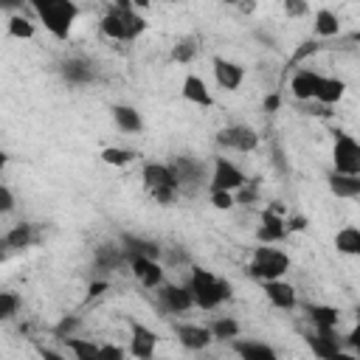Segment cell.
<instances>
[{"label": "cell", "instance_id": "6da1fadb", "mask_svg": "<svg viewBox=\"0 0 360 360\" xmlns=\"http://www.w3.org/2000/svg\"><path fill=\"white\" fill-rule=\"evenodd\" d=\"M186 287L191 292L194 307H200V309H217L222 301L231 298V281H225L217 273L202 270V267L191 270V278H188Z\"/></svg>", "mask_w": 360, "mask_h": 360}, {"label": "cell", "instance_id": "7a4b0ae2", "mask_svg": "<svg viewBox=\"0 0 360 360\" xmlns=\"http://www.w3.org/2000/svg\"><path fill=\"white\" fill-rule=\"evenodd\" d=\"M39 22L45 25L48 34H53L56 39H68L70 28L79 17V6L76 0H31Z\"/></svg>", "mask_w": 360, "mask_h": 360}, {"label": "cell", "instance_id": "3957f363", "mask_svg": "<svg viewBox=\"0 0 360 360\" xmlns=\"http://www.w3.org/2000/svg\"><path fill=\"white\" fill-rule=\"evenodd\" d=\"M101 31H104V37H110V39H124V42H129V39H135V37H141V34L146 31V20H143L135 8L110 6V8L104 11V17H101Z\"/></svg>", "mask_w": 360, "mask_h": 360}, {"label": "cell", "instance_id": "277c9868", "mask_svg": "<svg viewBox=\"0 0 360 360\" xmlns=\"http://www.w3.org/2000/svg\"><path fill=\"white\" fill-rule=\"evenodd\" d=\"M141 177H143V188L149 191V197L158 200L160 205H172L177 200L180 191H177V180H174V172L169 163L149 160V163H143Z\"/></svg>", "mask_w": 360, "mask_h": 360}, {"label": "cell", "instance_id": "5b68a950", "mask_svg": "<svg viewBox=\"0 0 360 360\" xmlns=\"http://www.w3.org/2000/svg\"><path fill=\"white\" fill-rule=\"evenodd\" d=\"M290 270V256L273 245H259L253 248V256H250V264H248V273L259 281H270V278H281L284 273Z\"/></svg>", "mask_w": 360, "mask_h": 360}, {"label": "cell", "instance_id": "8992f818", "mask_svg": "<svg viewBox=\"0 0 360 360\" xmlns=\"http://www.w3.org/2000/svg\"><path fill=\"white\" fill-rule=\"evenodd\" d=\"M169 166L174 172V180H177V191L180 194H194L205 183V163H200L194 158H174Z\"/></svg>", "mask_w": 360, "mask_h": 360}, {"label": "cell", "instance_id": "52a82bcc", "mask_svg": "<svg viewBox=\"0 0 360 360\" xmlns=\"http://www.w3.org/2000/svg\"><path fill=\"white\" fill-rule=\"evenodd\" d=\"M332 163H335V172H340V174H360V143L352 135L338 132L335 149H332Z\"/></svg>", "mask_w": 360, "mask_h": 360}, {"label": "cell", "instance_id": "ba28073f", "mask_svg": "<svg viewBox=\"0 0 360 360\" xmlns=\"http://www.w3.org/2000/svg\"><path fill=\"white\" fill-rule=\"evenodd\" d=\"M217 143L225 149H233V152H253L259 146V135L248 124H231L217 132Z\"/></svg>", "mask_w": 360, "mask_h": 360}, {"label": "cell", "instance_id": "9c48e42d", "mask_svg": "<svg viewBox=\"0 0 360 360\" xmlns=\"http://www.w3.org/2000/svg\"><path fill=\"white\" fill-rule=\"evenodd\" d=\"M245 180H248V177H245V172H242L236 163H231V160H225V158H217V160H214V172H211V177H208V188H211V191H236Z\"/></svg>", "mask_w": 360, "mask_h": 360}, {"label": "cell", "instance_id": "30bf717a", "mask_svg": "<svg viewBox=\"0 0 360 360\" xmlns=\"http://www.w3.org/2000/svg\"><path fill=\"white\" fill-rule=\"evenodd\" d=\"M127 262H129L135 278H138L143 287L152 290V287H160V284H163V267H160L158 259H149V256H129Z\"/></svg>", "mask_w": 360, "mask_h": 360}, {"label": "cell", "instance_id": "8fae6325", "mask_svg": "<svg viewBox=\"0 0 360 360\" xmlns=\"http://www.w3.org/2000/svg\"><path fill=\"white\" fill-rule=\"evenodd\" d=\"M155 346H158V335L143 326V323H129V354L141 357V360H149L155 354Z\"/></svg>", "mask_w": 360, "mask_h": 360}, {"label": "cell", "instance_id": "7c38bea8", "mask_svg": "<svg viewBox=\"0 0 360 360\" xmlns=\"http://www.w3.org/2000/svg\"><path fill=\"white\" fill-rule=\"evenodd\" d=\"M284 236H287V225H284V217L278 214V208H264L256 239L264 245H273V242H281Z\"/></svg>", "mask_w": 360, "mask_h": 360}, {"label": "cell", "instance_id": "4fadbf2b", "mask_svg": "<svg viewBox=\"0 0 360 360\" xmlns=\"http://www.w3.org/2000/svg\"><path fill=\"white\" fill-rule=\"evenodd\" d=\"M262 290L267 295V301L278 309H295L298 307V295H295V287L281 281V278H270V281H262Z\"/></svg>", "mask_w": 360, "mask_h": 360}, {"label": "cell", "instance_id": "5bb4252c", "mask_svg": "<svg viewBox=\"0 0 360 360\" xmlns=\"http://www.w3.org/2000/svg\"><path fill=\"white\" fill-rule=\"evenodd\" d=\"M214 79H217V84L222 87V90H236L239 84H242V79H245V68L239 65V62H231V59H225V56H214Z\"/></svg>", "mask_w": 360, "mask_h": 360}, {"label": "cell", "instance_id": "9a60e30c", "mask_svg": "<svg viewBox=\"0 0 360 360\" xmlns=\"http://www.w3.org/2000/svg\"><path fill=\"white\" fill-rule=\"evenodd\" d=\"M158 298H160V307L166 312H186L194 307L188 287H180V284H160Z\"/></svg>", "mask_w": 360, "mask_h": 360}, {"label": "cell", "instance_id": "2e32d148", "mask_svg": "<svg viewBox=\"0 0 360 360\" xmlns=\"http://www.w3.org/2000/svg\"><path fill=\"white\" fill-rule=\"evenodd\" d=\"M321 79H323V73H315V70H309V68H301V70H295V76H292V96L298 98V101H312L315 98V93H318V87H321Z\"/></svg>", "mask_w": 360, "mask_h": 360}, {"label": "cell", "instance_id": "e0dca14e", "mask_svg": "<svg viewBox=\"0 0 360 360\" xmlns=\"http://www.w3.org/2000/svg\"><path fill=\"white\" fill-rule=\"evenodd\" d=\"M174 335H177V340L186 346V349H191V352H200V349H208L211 346V332H208V326H197V323H180V326H174Z\"/></svg>", "mask_w": 360, "mask_h": 360}, {"label": "cell", "instance_id": "ac0fdd59", "mask_svg": "<svg viewBox=\"0 0 360 360\" xmlns=\"http://www.w3.org/2000/svg\"><path fill=\"white\" fill-rule=\"evenodd\" d=\"M180 93H183V98L191 101V104H200V107H211V104H214V96H211L208 84H205L202 76H197V73H186V79H183V84H180Z\"/></svg>", "mask_w": 360, "mask_h": 360}, {"label": "cell", "instance_id": "d6986e66", "mask_svg": "<svg viewBox=\"0 0 360 360\" xmlns=\"http://www.w3.org/2000/svg\"><path fill=\"white\" fill-rule=\"evenodd\" d=\"M304 309H307V315H309L315 332H335L338 323H340V312H338L335 307H326V304H307Z\"/></svg>", "mask_w": 360, "mask_h": 360}, {"label": "cell", "instance_id": "ffe728a7", "mask_svg": "<svg viewBox=\"0 0 360 360\" xmlns=\"http://www.w3.org/2000/svg\"><path fill=\"white\" fill-rule=\"evenodd\" d=\"M62 76H65V82H70V84H90V82L96 79V70H93V65H90L87 59L73 56V59H65V62H62Z\"/></svg>", "mask_w": 360, "mask_h": 360}, {"label": "cell", "instance_id": "44dd1931", "mask_svg": "<svg viewBox=\"0 0 360 360\" xmlns=\"http://www.w3.org/2000/svg\"><path fill=\"white\" fill-rule=\"evenodd\" d=\"M121 248H124L127 259H129V256H149V259H160V253H163L158 242L143 239V236H132V233H124V236H121Z\"/></svg>", "mask_w": 360, "mask_h": 360}, {"label": "cell", "instance_id": "7402d4cb", "mask_svg": "<svg viewBox=\"0 0 360 360\" xmlns=\"http://www.w3.org/2000/svg\"><path fill=\"white\" fill-rule=\"evenodd\" d=\"M307 343H309V349H312L318 357H323V360H335V357H340L338 332H315V335L307 338Z\"/></svg>", "mask_w": 360, "mask_h": 360}, {"label": "cell", "instance_id": "603a6c76", "mask_svg": "<svg viewBox=\"0 0 360 360\" xmlns=\"http://www.w3.org/2000/svg\"><path fill=\"white\" fill-rule=\"evenodd\" d=\"M110 112H112V121H115V127L121 132H141L143 129V118H141V112L135 107H129V104H112Z\"/></svg>", "mask_w": 360, "mask_h": 360}, {"label": "cell", "instance_id": "cb8c5ba5", "mask_svg": "<svg viewBox=\"0 0 360 360\" xmlns=\"http://www.w3.org/2000/svg\"><path fill=\"white\" fill-rule=\"evenodd\" d=\"M343 93H346V82H343V79L323 76V79H321V87H318V93H315L312 101H318V104H323V107H332V104H338V101L343 98Z\"/></svg>", "mask_w": 360, "mask_h": 360}, {"label": "cell", "instance_id": "d4e9b609", "mask_svg": "<svg viewBox=\"0 0 360 360\" xmlns=\"http://www.w3.org/2000/svg\"><path fill=\"white\" fill-rule=\"evenodd\" d=\"M329 188H332V194H338V197L354 200V197H360V174H340V172H332V174H329Z\"/></svg>", "mask_w": 360, "mask_h": 360}, {"label": "cell", "instance_id": "484cf974", "mask_svg": "<svg viewBox=\"0 0 360 360\" xmlns=\"http://www.w3.org/2000/svg\"><path fill=\"white\" fill-rule=\"evenodd\" d=\"M335 248L346 256H357L360 253V231L354 225H346L335 233Z\"/></svg>", "mask_w": 360, "mask_h": 360}, {"label": "cell", "instance_id": "4316f807", "mask_svg": "<svg viewBox=\"0 0 360 360\" xmlns=\"http://www.w3.org/2000/svg\"><path fill=\"white\" fill-rule=\"evenodd\" d=\"M124 262H127L124 248H115V245H101V248H96V264H98V267L112 270V267H118V264H124Z\"/></svg>", "mask_w": 360, "mask_h": 360}, {"label": "cell", "instance_id": "83f0119b", "mask_svg": "<svg viewBox=\"0 0 360 360\" xmlns=\"http://www.w3.org/2000/svg\"><path fill=\"white\" fill-rule=\"evenodd\" d=\"M233 349L242 354V357H248V360H273L276 357V352L267 346V343H253V340H236L233 343Z\"/></svg>", "mask_w": 360, "mask_h": 360}, {"label": "cell", "instance_id": "f1b7e54d", "mask_svg": "<svg viewBox=\"0 0 360 360\" xmlns=\"http://www.w3.org/2000/svg\"><path fill=\"white\" fill-rule=\"evenodd\" d=\"M338 31H340L338 14L329 11V8H318V11H315V34H318V37H335Z\"/></svg>", "mask_w": 360, "mask_h": 360}, {"label": "cell", "instance_id": "f546056e", "mask_svg": "<svg viewBox=\"0 0 360 360\" xmlns=\"http://www.w3.org/2000/svg\"><path fill=\"white\" fill-rule=\"evenodd\" d=\"M31 239H34V228H31V225H25V222H20V225H14V228L6 233V248H11V250L28 248V245H31Z\"/></svg>", "mask_w": 360, "mask_h": 360}, {"label": "cell", "instance_id": "4dcf8cb0", "mask_svg": "<svg viewBox=\"0 0 360 360\" xmlns=\"http://www.w3.org/2000/svg\"><path fill=\"white\" fill-rule=\"evenodd\" d=\"M208 332H211L214 340H233L239 335V321H233V318H217L208 326Z\"/></svg>", "mask_w": 360, "mask_h": 360}, {"label": "cell", "instance_id": "1f68e13d", "mask_svg": "<svg viewBox=\"0 0 360 360\" xmlns=\"http://www.w3.org/2000/svg\"><path fill=\"white\" fill-rule=\"evenodd\" d=\"M65 343H68V352L73 354V357H79V360H90V357H101L98 354V346L96 343H90V340H82V338H65Z\"/></svg>", "mask_w": 360, "mask_h": 360}, {"label": "cell", "instance_id": "d6a6232c", "mask_svg": "<svg viewBox=\"0 0 360 360\" xmlns=\"http://www.w3.org/2000/svg\"><path fill=\"white\" fill-rule=\"evenodd\" d=\"M194 53H197V45H194V39H177V42L172 45V53H169V59H172V62H180V65H188V62L194 59Z\"/></svg>", "mask_w": 360, "mask_h": 360}, {"label": "cell", "instance_id": "836d02e7", "mask_svg": "<svg viewBox=\"0 0 360 360\" xmlns=\"http://www.w3.org/2000/svg\"><path fill=\"white\" fill-rule=\"evenodd\" d=\"M132 158H135V152L121 149V146H107V149H101V160H104L107 166H127Z\"/></svg>", "mask_w": 360, "mask_h": 360}, {"label": "cell", "instance_id": "e575fe53", "mask_svg": "<svg viewBox=\"0 0 360 360\" xmlns=\"http://www.w3.org/2000/svg\"><path fill=\"white\" fill-rule=\"evenodd\" d=\"M8 34H11L14 39H31V37H34V22H28L25 17L14 14V17L8 20Z\"/></svg>", "mask_w": 360, "mask_h": 360}, {"label": "cell", "instance_id": "d590c367", "mask_svg": "<svg viewBox=\"0 0 360 360\" xmlns=\"http://www.w3.org/2000/svg\"><path fill=\"white\" fill-rule=\"evenodd\" d=\"M17 309H20V295L17 292H8V290H0V321L14 318Z\"/></svg>", "mask_w": 360, "mask_h": 360}, {"label": "cell", "instance_id": "8d00e7d4", "mask_svg": "<svg viewBox=\"0 0 360 360\" xmlns=\"http://www.w3.org/2000/svg\"><path fill=\"white\" fill-rule=\"evenodd\" d=\"M233 202H236L233 191H211V205H214V208L228 211V208H233Z\"/></svg>", "mask_w": 360, "mask_h": 360}, {"label": "cell", "instance_id": "74e56055", "mask_svg": "<svg viewBox=\"0 0 360 360\" xmlns=\"http://www.w3.org/2000/svg\"><path fill=\"white\" fill-rule=\"evenodd\" d=\"M281 6H284V14L287 17H304L309 11V3L307 0H281Z\"/></svg>", "mask_w": 360, "mask_h": 360}, {"label": "cell", "instance_id": "f35d334b", "mask_svg": "<svg viewBox=\"0 0 360 360\" xmlns=\"http://www.w3.org/2000/svg\"><path fill=\"white\" fill-rule=\"evenodd\" d=\"M8 211H14V194L8 186L0 183V214H8Z\"/></svg>", "mask_w": 360, "mask_h": 360}, {"label": "cell", "instance_id": "ab89813d", "mask_svg": "<svg viewBox=\"0 0 360 360\" xmlns=\"http://www.w3.org/2000/svg\"><path fill=\"white\" fill-rule=\"evenodd\" d=\"M315 51H318V45H315V42H301V48H298V51L292 53V65H298L301 59H307V56H312Z\"/></svg>", "mask_w": 360, "mask_h": 360}, {"label": "cell", "instance_id": "60d3db41", "mask_svg": "<svg viewBox=\"0 0 360 360\" xmlns=\"http://www.w3.org/2000/svg\"><path fill=\"white\" fill-rule=\"evenodd\" d=\"M284 225H287V233H290V231H304V228H307V219H304V217H287Z\"/></svg>", "mask_w": 360, "mask_h": 360}, {"label": "cell", "instance_id": "b9f144b4", "mask_svg": "<svg viewBox=\"0 0 360 360\" xmlns=\"http://www.w3.org/2000/svg\"><path fill=\"white\" fill-rule=\"evenodd\" d=\"M98 354H101V357L121 360V357H124V349H118V346H98Z\"/></svg>", "mask_w": 360, "mask_h": 360}, {"label": "cell", "instance_id": "7bdbcfd3", "mask_svg": "<svg viewBox=\"0 0 360 360\" xmlns=\"http://www.w3.org/2000/svg\"><path fill=\"white\" fill-rule=\"evenodd\" d=\"M73 326H76V321H73V318H70V321H68V318H65V321H62V323H59V329H56V332H59V335H65V332H68V335H70V329H73Z\"/></svg>", "mask_w": 360, "mask_h": 360}, {"label": "cell", "instance_id": "ee69618b", "mask_svg": "<svg viewBox=\"0 0 360 360\" xmlns=\"http://www.w3.org/2000/svg\"><path fill=\"white\" fill-rule=\"evenodd\" d=\"M22 0H0V8H20Z\"/></svg>", "mask_w": 360, "mask_h": 360}, {"label": "cell", "instance_id": "f6af8a7d", "mask_svg": "<svg viewBox=\"0 0 360 360\" xmlns=\"http://www.w3.org/2000/svg\"><path fill=\"white\" fill-rule=\"evenodd\" d=\"M104 290H107V284H104V281H98V284H93V287H90V295H101Z\"/></svg>", "mask_w": 360, "mask_h": 360}, {"label": "cell", "instance_id": "bcb514c9", "mask_svg": "<svg viewBox=\"0 0 360 360\" xmlns=\"http://www.w3.org/2000/svg\"><path fill=\"white\" fill-rule=\"evenodd\" d=\"M264 107H267V110H276V107H278V96H270V98L264 101Z\"/></svg>", "mask_w": 360, "mask_h": 360}, {"label": "cell", "instance_id": "7dc6e473", "mask_svg": "<svg viewBox=\"0 0 360 360\" xmlns=\"http://www.w3.org/2000/svg\"><path fill=\"white\" fill-rule=\"evenodd\" d=\"M112 6H118V8H132V0H115Z\"/></svg>", "mask_w": 360, "mask_h": 360}, {"label": "cell", "instance_id": "c3c4849f", "mask_svg": "<svg viewBox=\"0 0 360 360\" xmlns=\"http://www.w3.org/2000/svg\"><path fill=\"white\" fill-rule=\"evenodd\" d=\"M132 8H149V0H132Z\"/></svg>", "mask_w": 360, "mask_h": 360}, {"label": "cell", "instance_id": "681fc988", "mask_svg": "<svg viewBox=\"0 0 360 360\" xmlns=\"http://www.w3.org/2000/svg\"><path fill=\"white\" fill-rule=\"evenodd\" d=\"M8 163V158H6V152H0V172H3V166Z\"/></svg>", "mask_w": 360, "mask_h": 360}, {"label": "cell", "instance_id": "f907efd6", "mask_svg": "<svg viewBox=\"0 0 360 360\" xmlns=\"http://www.w3.org/2000/svg\"><path fill=\"white\" fill-rule=\"evenodd\" d=\"M222 3H231V6H236V3H239V0H222Z\"/></svg>", "mask_w": 360, "mask_h": 360}, {"label": "cell", "instance_id": "816d5d0a", "mask_svg": "<svg viewBox=\"0 0 360 360\" xmlns=\"http://www.w3.org/2000/svg\"><path fill=\"white\" fill-rule=\"evenodd\" d=\"M166 3H174V0H166Z\"/></svg>", "mask_w": 360, "mask_h": 360}]
</instances>
